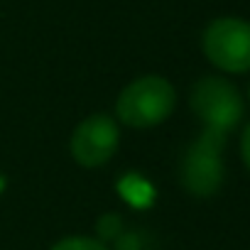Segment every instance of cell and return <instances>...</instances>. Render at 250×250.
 Masks as SVG:
<instances>
[{
    "label": "cell",
    "instance_id": "obj_1",
    "mask_svg": "<svg viewBox=\"0 0 250 250\" xmlns=\"http://www.w3.org/2000/svg\"><path fill=\"white\" fill-rule=\"evenodd\" d=\"M174 103H177L174 86L162 76L147 74L130 81L118 93L115 118L123 125H128V128L147 130L165 123L172 115Z\"/></svg>",
    "mask_w": 250,
    "mask_h": 250
},
{
    "label": "cell",
    "instance_id": "obj_2",
    "mask_svg": "<svg viewBox=\"0 0 250 250\" xmlns=\"http://www.w3.org/2000/svg\"><path fill=\"white\" fill-rule=\"evenodd\" d=\"M226 135L204 128L201 135L187 147L182 165H179V179L182 187L199 199L213 196L223 184V152Z\"/></svg>",
    "mask_w": 250,
    "mask_h": 250
},
{
    "label": "cell",
    "instance_id": "obj_3",
    "mask_svg": "<svg viewBox=\"0 0 250 250\" xmlns=\"http://www.w3.org/2000/svg\"><path fill=\"white\" fill-rule=\"evenodd\" d=\"M191 110L204 128L228 135L243 118V98L238 88L223 76H204L191 88Z\"/></svg>",
    "mask_w": 250,
    "mask_h": 250
},
{
    "label": "cell",
    "instance_id": "obj_4",
    "mask_svg": "<svg viewBox=\"0 0 250 250\" xmlns=\"http://www.w3.org/2000/svg\"><path fill=\"white\" fill-rule=\"evenodd\" d=\"M206 59L226 74L250 71V22L240 18L213 20L201 40Z\"/></svg>",
    "mask_w": 250,
    "mask_h": 250
},
{
    "label": "cell",
    "instance_id": "obj_5",
    "mask_svg": "<svg viewBox=\"0 0 250 250\" xmlns=\"http://www.w3.org/2000/svg\"><path fill=\"white\" fill-rule=\"evenodd\" d=\"M120 143V130L115 118L105 113H93L81 120L69 140V152L81 167H101L105 165Z\"/></svg>",
    "mask_w": 250,
    "mask_h": 250
},
{
    "label": "cell",
    "instance_id": "obj_6",
    "mask_svg": "<svg viewBox=\"0 0 250 250\" xmlns=\"http://www.w3.org/2000/svg\"><path fill=\"white\" fill-rule=\"evenodd\" d=\"M52 250H110V248H108L103 240H98V238L71 235V238H64V240L54 243Z\"/></svg>",
    "mask_w": 250,
    "mask_h": 250
},
{
    "label": "cell",
    "instance_id": "obj_7",
    "mask_svg": "<svg viewBox=\"0 0 250 250\" xmlns=\"http://www.w3.org/2000/svg\"><path fill=\"white\" fill-rule=\"evenodd\" d=\"M240 155H243V162L250 172V123L245 125V130H243V138H240Z\"/></svg>",
    "mask_w": 250,
    "mask_h": 250
},
{
    "label": "cell",
    "instance_id": "obj_8",
    "mask_svg": "<svg viewBox=\"0 0 250 250\" xmlns=\"http://www.w3.org/2000/svg\"><path fill=\"white\" fill-rule=\"evenodd\" d=\"M248 98H250V86H248Z\"/></svg>",
    "mask_w": 250,
    "mask_h": 250
}]
</instances>
